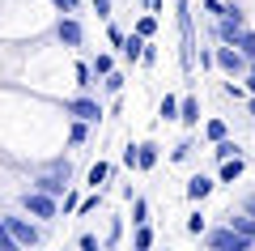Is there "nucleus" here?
Here are the masks:
<instances>
[{
    "label": "nucleus",
    "mask_w": 255,
    "mask_h": 251,
    "mask_svg": "<svg viewBox=\"0 0 255 251\" xmlns=\"http://www.w3.org/2000/svg\"><path fill=\"white\" fill-rule=\"evenodd\" d=\"M174 17H179V38H183V51H179V64L183 72H196V17H191V0H174Z\"/></svg>",
    "instance_id": "1"
},
{
    "label": "nucleus",
    "mask_w": 255,
    "mask_h": 251,
    "mask_svg": "<svg viewBox=\"0 0 255 251\" xmlns=\"http://www.w3.org/2000/svg\"><path fill=\"white\" fill-rule=\"evenodd\" d=\"M17 205H21V213H26V217H34V222H43V226H51L55 217H60V200L47 196V192H38V188H26L17 196Z\"/></svg>",
    "instance_id": "2"
},
{
    "label": "nucleus",
    "mask_w": 255,
    "mask_h": 251,
    "mask_svg": "<svg viewBox=\"0 0 255 251\" xmlns=\"http://www.w3.org/2000/svg\"><path fill=\"white\" fill-rule=\"evenodd\" d=\"M4 230L13 234V243H17V247H38V243H47L43 222H34V217H21V213H9V217H4Z\"/></svg>",
    "instance_id": "3"
},
{
    "label": "nucleus",
    "mask_w": 255,
    "mask_h": 251,
    "mask_svg": "<svg viewBox=\"0 0 255 251\" xmlns=\"http://www.w3.org/2000/svg\"><path fill=\"white\" fill-rule=\"evenodd\" d=\"M247 55L238 51V47H230V43H221V47H213V68H221L226 77H243L247 72Z\"/></svg>",
    "instance_id": "4"
},
{
    "label": "nucleus",
    "mask_w": 255,
    "mask_h": 251,
    "mask_svg": "<svg viewBox=\"0 0 255 251\" xmlns=\"http://www.w3.org/2000/svg\"><path fill=\"white\" fill-rule=\"evenodd\" d=\"M55 38H60V47H68V51H77V47L85 43V26L77 13H60V21H55Z\"/></svg>",
    "instance_id": "5"
},
{
    "label": "nucleus",
    "mask_w": 255,
    "mask_h": 251,
    "mask_svg": "<svg viewBox=\"0 0 255 251\" xmlns=\"http://www.w3.org/2000/svg\"><path fill=\"white\" fill-rule=\"evenodd\" d=\"M204 243H209L213 251H247L251 243L243 239V234L234 230V226H217V230H204Z\"/></svg>",
    "instance_id": "6"
},
{
    "label": "nucleus",
    "mask_w": 255,
    "mask_h": 251,
    "mask_svg": "<svg viewBox=\"0 0 255 251\" xmlns=\"http://www.w3.org/2000/svg\"><path fill=\"white\" fill-rule=\"evenodd\" d=\"M64 115H68V119H85V124H98V119H102V102L90 98V94H77V98L64 102Z\"/></svg>",
    "instance_id": "7"
},
{
    "label": "nucleus",
    "mask_w": 255,
    "mask_h": 251,
    "mask_svg": "<svg viewBox=\"0 0 255 251\" xmlns=\"http://www.w3.org/2000/svg\"><path fill=\"white\" fill-rule=\"evenodd\" d=\"M174 119H179L183 128H200V98H196V94H183L179 98V115Z\"/></svg>",
    "instance_id": "8"
},
{
    "label": "nucleus",
    "mask_w": 255,
    "mask_h": 251,
    "mask_svg": "<svg viewBox=\"0 0 255 251\" xmlns=\"http://www.w3.org/2000/svg\"><path fill=\"white\" fill-rule=\"evenodd\" d=\"M157 162H162V145L157 141H140L136 145V171H153Z\"/></svg>",
    "instance_id": "9"
},
{
    "label": "nucleus",
    "mask_w": 255,
    "mask_h": 251,
    "mask_svg": "<svg viewBox=\"0 0 255 251\" xmlns=\"http://www.w3.org/2000/svg\"><path fill=\"white\" fill-rule=\"evenodd\" d=\"M213 188H217V179H209V175H191V179H187V200L200 205V200L213 196Z\"/></svg>",
    "instance_id": "10"
},
{
    "label": "nucleus",
    "mask_w": 255,
    "mask_h": 251,
    "mask_svg": "<svg viewBox=\"0 0 255 251\" xmlns=\"http://www.w3.org/2000/svg\"><path fill=\"white\" fill-rule=\"evenodd\" d=\"M243 171H247L243 153H234V158H221V166H217V183H234Z\"/></svg>",
    "instance_id": "11"
},
{
    "label": "nucleus",
    "mask_w": 255,
    "mask_h": 251,
    "mask_svg": "<svg viewBox=\"0 0 255 251\" xmlns=\"http://www.w3.org/2000/svg\"><path fill=\"white\" fill-rule=\"evenodd\" d=\"M140 51H145V38L132 30V34H124V43H119V55H124L128 64H140Z\"/></svg>",
    "instance_id": "12"
},
{
    "label": "nucleus",
    "mask_w": 255,
    "mask_h": 251,
    "mask_svg": "<svg viewBox=\"0 0 255 251\" xmlns=\"http://www.w3.org/2000/svg\"><path fill=\"white\" fill-rule=\"evenodd\" d=\"M226 226H234V230L255 247V217H251V213H230V217H226Z\"/></svg>",
    "instance_id": "13"
},
{
    "label": "nucleus",
    "mask_w": 255,
    "mask_h": 251,
    "mask_svg": "<svg viewBox=\"0 0 255 251\" xmlns=\"http://www.w3.org/2000/svg\"><path fill=\"white\" fill-rule=\"evenodd\" d=\"M111 175H115V166L98 158V162L90 166V175H85V183H90V188H107V179H111Z\"/></svg>",
    "instance_id": "14"
},
{
    "label": "nucleus",
    "mask_w": 255,
    "mask_h": 251,
    "mask_svg": "<svg viewBox=\"0 0 255 251\" xmlns=\"http://www.w3.org/2000/svg\"><path fill=\"white\" fill-rule=\"evenodd\" d=\"M73 77H77V90H81V94H90V85H94L90 60H77V64H73Z\"/></svg>",
    "instance_id": "15"
},
{
    "label": "nucleus",
    "mask_w": 255,
    "mask_h": 251,
    "mask_svg": "<svg viewBox=\"0 0 255 251\" xmlns=\"http://www.w3.org/2000/svg\"><path fill=\"white\" fill-rule=\"evenodd\" d=\"M98 81H102V90H107L111 98H115V94H124V81H128V77H124V72H119V68H111L107 77H98Z\"/></svg>",
    "instance_id": "16"
},
{
    "label": "nucleus",
    "mask_w": 255,
    "mask_h": 251,
    "mask_svg": "<svg viewBox=\"0 0 255 251\" xmlns=\"http://www.w3.org/2000/svg\"><path fill=\"white\" fill-rule=\"evenodd\" d=\"M90 141V124L85 119H68V145H85Z\"/></svg>",
    "instance_id": "17"
},
{
    "label": "nucleus",
    "mask_w": 255,
    "mask_h": 251,
    "mask_svg": "<svg viewBox=\"0 0 255 251\" xmlns=\"http://www.w3.org/2000/svg\"><path fill=\"white\" fill-rule=\"evenodd\" d=\"M128 205H132V226H145V222H149V200L140 196V192L128 200Z\"/></svg>",
    "instance_id": "18"
},
{
    "label": "nucleus",
    "mask_w": 255,
    "mask_h": 251,
    "mask_svg": "<svg viewBox=\"0 0 255 251\" xmlns=\"http://www.w3.org/2000/svg\"><path fill=\"white\" fill-rule=\"evenodd\" d=\"M111 68H115V55H111V51H98V55L90 60V72H94V77H107Z\"/></svg>",
    "instance_id": "19"
},
{
    "label": "nucleus",
    "mask_w": 255,
    "mask_h": 251,
    "mask_svg": "<svg viewBox=\"0 0 255 251\" xmlns=\"http://www.w3.org/2000/svg\"><path fill=\"white\" fill-rule=\"evenodd\" d=\"M132 247H136V251H149V247H153V230H149V222L132 230Z\"/></svg>",
    "instance_id": "20"
},
{
    "label": "nucleus",
    "mask_w": 255,
    "mask_h": 251,
    "mask_svg": "<svg viewBox=\"0 0 255 251\" xmlns=\"http://www.w3.org/2000/svg\"><path fill=\"white\" fill-rule=\"evenodd\" d=\"M174 115H179V94H166L157 102V119H174Z\"/></svg>",
    "instance_id": "21"
},
{
    "label": "nucleus",
    "mask_w": 255,
    "mask_h": 251,
    "mask_svg": "<svg viewBox=\"0 0 255 251\" xmlns=\"http://www.w3.org/2000/svg\"><path fill=\"white\" fill-rule=\"evenodd\" d=\"M234 153H238V145H234V136H221V141H213V158H234Z\"/></svg>",
    "instance_id": "22"
},
{
    "label": "nucleus",
    "mask_w": 255,
    "mask_h": 251,
    "mask_svg": "<svg viewBox=\"0 0 255 251\" xmlns=\"http://www.w3.org/2000/svg\"><path fill=\"white\" fill-rule=\"evenodd\" d=\"M221 136H230V124L226 119H209L204 124V141H221Z\"/></svg>",
    "instance_id": "23"
},
{
    "label": "nucleus",
    "mask_w": 255,
    "mask_h": 251,
    "mask_svg": "<svg viewBox=\"0 0 255 251\" xmlns=\"http://www.w3.org/2000/svg\"><path fill=\"white\" fill-rule=\"evenodd\" d=\"M191 149H196V136H183V141L170 149V162H187V158H191Z\"/></svg>",
    "instance_id": "24"
},
{
    "label": "nucleus",
    "mask_w": 255,
    "mask_h": 251,
    "mask_svg": "<svg viewBox=\"0 0 255 251\" xmlns=\"http://www.w3.org/2000/svg\"><path fill=\"white\" fill-rule=\"evenodd\" d=\"M204 230H209V217H204L200 209H196V213H187V234H196V239H200Z\"/></svg>",
    "instance_id": "25"
},
{
    "label": "nucleus",
    "mask_w": 255,
    "mask_h": 251,
    "mask_svg": "<svg viewBox=\"0 0 255 251\" xmlns=\"http://www.w3.org/2000/svg\"><path fill=\"white\" fill-rule=\"evenodd\" d=\"M234 47H238V51L247 55V60H255V30H243V34H238V43H234Z\"/></svg>",
    "instance_id": "26"
},
{
    "label": "nucleus",
    "mask_w": 255,
    "mask_h": 251,
    "mask_svg": "<svg viewBox=\"0 0 255 251\" xmlns=\"http://www.w3.org/2000/svg\"><path fill=\"white\" fill-rule=\"evenodd\" d=\"M132 30H136L140 38H153V34H157V17H153V13H149V17H140V21H136V26H132Z\"/></svg>",
    "instance_id": "27"
},
{
    "label": "nucleus",
    "mask_w": 255,
    "mask_h": 251,
    "mask_svg": "<svg viewBox=\"0 0 255 251\" xmlns=\"http://www.w3.org/2000/svg\"><path fill=\"white\" fill-rule=\"evenodd\" d=\"M226 98H234V102H243V98H247V85H238V81L230 77V81H226Z\"/></svg>",
    "instance_id": "28"
},
{
    "label": "nucleus",
    "mask_w": 255,
    "mask_h": 251,
    "mask_svg": "<svg viewBox=\"0 0 255 251\" xmlns=\"http://www.w3.org/2000/svg\"><path fill=\"white\" fill-rule=\"evenodd\" d=\"M140 64H145V68H153V64H157V47H153V38H145V51H140Z\"/></svg>",
    "instance_id": "29"
},
{
    "label": "nucleus",
    "mask_w": 255,
    "mask_h": 251,
    "mask_svg": "<svg viewBox=\"0 0 255 251\" xmlns=\"http://www.w3.org/2000/svg\"><path fill=\"white\" fill-rule=\"evenodd\" d=\"M60 200H64V217H73V213H77V200H81V196H77V192L68 188V192H64Z\"/></svg>",
    "instance_id": "30"
},
{
    "label": "nucleus",
    "mask_w": 255,
    "mask_h": 251,
    "mask_svg": "<svg viewBox=\"0 0 255 251\" xmlns=\"http://www.w3.org/2000/svg\"><path fill=\"white\" fill-rule=\"evenodd\" d=\"M196 64H200V68H213V47H200V43H196Z\"/></svg>",
    "instance_id": "31"
},
{
    "label": "nucleus",
    "mask_w": 255,
    "mask_h": 251,
    "mask_svg": "<svg viewBox=\"0 0 255 251\" xmlns=\"http://www.w3.org/2000/svg\"><path fill=\"white\" fill-rule=\"evenodd\" d=\"M107 43H111V47H119V43H124V30H119L115 21H107Z\"/></svg>",
    "instance_id": "32"
},
{
    "label": "nucleus",
    "mask_w": 255,
    "mask_h": 251,
    "mask_svg": "<svg viewBox=\"0 0 255 251\" xmlns=\"http://www.w3.org/2000/svg\"><path fill=\"white\" fill-rule=\"evenodd\" d=\"M60 13H81V0H51Z\"/></svg>",
    "instance_id": "33"
},
{
    "label": "nucleus",
    "mask_w": 255,
    "mask_h": 251,
    "mask_svg": "<svg viewBox=\"0 0 255 251\" xmlns=\"http://www.w3.org/2000/svg\"><path fill=\"white\" fill-rule=\"evenodd\" d=\"M13 247H17V243H13V234L4 230V217H0V251H13Z\"/></svg>",
    "instance_id": "34"
},
{
    "label": "nucleus",
    "mask_w": 255,
    "mask_h": 251,
    "mask_svg": "<svg viewBox=\"0 0 255 251\" xmlns=\"http://www.w3.org/2000/svg\"><path fill=\"white\" fill-rule=\"evenodd\" d=\"M111 4H115V0H94V13H98L102 21H111Z\"/></svg>",
    "instance_id": "35"
},
{
    "label": "nucleus",
    "mask_w": 255,
    "mask_h": 251,
    "mask_svg": "<svg viewBox=\"0 0 255 251\" xmlns=\"http://www.w3.org/2000/svg\"><path fill=\"white\" fill-rule=\"evenodd\" d=\"M77 247H81V251H98V234H81Z\"/></svg>",
    "instance_id": "36"
},
{
    "label": "nucleus",
    "mask_w": 255,
    "mask_h": 251,
    "mask_svg": "<svg viewBox=\"0 0 255 251\" xmlns=\"http://www.w3.org/2000/svg\"><path fill=\"white\" fill-rule=\"evenodd\" d=\"M124 166H128V171H136V145H128V149H124Z\"/></svg>",
    "instance_id": "37"
},
{
    "label": "nucleus",
    "mask_w": 255,
    "mask_h": 251,
    "mask_svg": "<svg viewBox=\"0 0 255 251\" xmlns=\"http://www.w3.org/2000/svg\"><path fill=\"white\" fill-rule=\"evenodd\" d=\"M243 77H247V94H255V60L247 64V72H243Z\"/></svg>",
    "instance_id": "38"
},
{
    "label": "nucleus",
    "mask_w": 255,
    "mask_h": 251,
    "mask_svg": "<svg viewBox=\"0 0 255 251\" xmlns=\"http://www.w3.org/2000/svg\"><path fill=\"white\" fill-rule=\"evenodd\" d=\"M119 234H124V222L115 217V222H111V234H107V243H119Z\"/></svg>",
    "instance_id": "39"
},
{
    "label": "nucleus",
    "mask_w": 255,
    "mask_h": 251,
    "mask_svg": "<svg viewBox=\"0 0 255 251\" xmlns=\"http://www.w3.org/2000/svg\"><path fill=\"white\" fill-rule=\"evenodd\" d=\"M243 213H251V217H255V192H251V196H243Z\"/></svg>",
    "instance_id": "40"
},
{
    "label": "nucleus",
    "mask_w": 255,
    "mask_h": 251,
    "mask_svg": "<svg viewBox=\"0 0 255 251\" xmlns=\"http://www.w3.org/2000/svg\"><path fill=\"white\" fill-rule=\"evenodd\" d=\"M243 102H247V111H251V115H255V94H247Z\"/></svg>",
    "instance_id": "41"
}]
</instances>
